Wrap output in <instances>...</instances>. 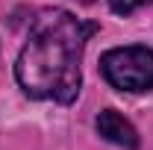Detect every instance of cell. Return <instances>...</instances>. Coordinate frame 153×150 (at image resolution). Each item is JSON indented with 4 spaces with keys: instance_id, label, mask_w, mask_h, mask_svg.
I'll return each mask as SVG.
<instances>
[{
    "instance_id": "cell-1",
    "label": "cell",
    "mask_w": 153,
    "mask_h": 150,
    "mask_svg": "<svg viewBox=\"0 0 153 150\" xmlns=\"http://www.w3.org/2000/svg\"><path fill=\"white\" fill-rule=\"evenodd\" d=\"M97 24L65 9L38 12L15 62V79L36 100L71 103L82 85V53Z\"/></svg>"
},
{
    "instance_id": "cell-2",
    "label": "cell",
    "mask_w": 153,
    "mask_h": 150,
    "mask_svg": "<svg viewBox=\"0 0 153 150\" xmlns=\"http://www.w3.org/2000/svg\"><path fill=\"white\" fill-rule=\"evenodd\" d=\"M100 71L118 91H150L153 88V50L141 44L115 47L100 59Z\"/></svg>"
},
{
    "instance_id": "cell-3",
    "label": "cell",
    "mask_w": 153,
    "mask_h": 150,
    "mask_svg": "<svg viewBox=\"0 0 153 150\" xmlns=\"http://www.w3.org/2000/svg\"><path fill=\"white\" fill-rule=\"evenodd\" d=\"M97 132L106 141H112V144H118V147H124V150L138 147V132H135V127L121 112H115V109H103V112L97 115Z\"/></svg>"
},
{
    "instance_id": "cell-4",
    "label": "cell",
    "mask_w": 153,
    "mask_h": 150,
    "mask_svg": "<svg viewBox=\"0 0 153 150\" xmlns=\"http://www.w3.org/2000/svg\"><path fill=\"white\" fill-rule=\"evenodd\" d=\"M144 3H150V0H109V6H112L118 15H130V12H135Z\"/></svg>"
}]
</instances>
